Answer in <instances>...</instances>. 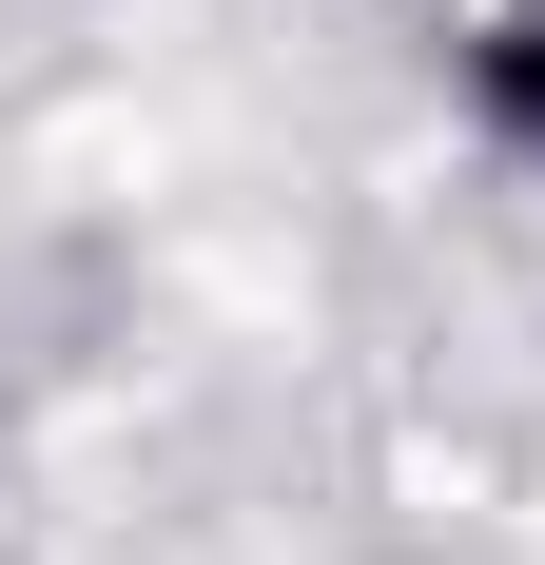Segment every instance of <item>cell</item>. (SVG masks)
I'll list each match as a JSON object with an SVG mask.
<instances>
[{
    "mask_svg": "<svg viewBox=\"0 0 545 565\" xmlns=\"http://www.w3.org/2000/svg\"><path fill=\"white\" fill-rule=\"evenodd\" d=\"M468 78H488V117L545 157V20H488V58H468Z\"/></svg>",
    "mask_w": 545,
    "mask_h": 565,
    "instance_id": "cell-1",
    "label": "cell"
}]
</instances>
